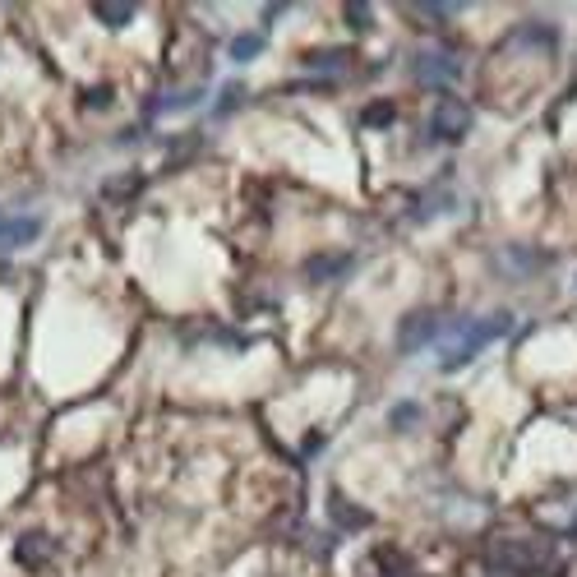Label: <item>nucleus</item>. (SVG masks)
<instances>
[{
  "instance_id": "1",
  "label": "nucleus",
  "mask_w": 577,
  "mask_h": 577,
  "mask_svg": "<svg viewBox=\"0 0 577 577\" xmlns=\"http://www.w3.org/2000/svg\"><path fill=\"white\" fill-rule=\"evenodd\" d=\"M512 328V315H494V319H485V323H471V333H462V342L452 346V356H448V369H458L462 361H471L481 352V346H490L494 338H504Z\"/></svg>"
},
{
  "instance_id": "2",
  "label": "nucleus",
  "mask_w": 577,
  "mask_h": 577,
  "mask_svg": "<svg viewBox=\"0 0 577 577\" xmlns=\"http://www.w3.org/2000/svg\"><path fill=\"white\" fill-rule=\"evenodd\" d=\"M439 333V315L435 310H411L398 328V346L402 352H421V346Z\"/></svg>"
},
{
  "instance_id": "3",
  "label": "nucleus",
  "mask_w": 577,
  "mask_h": 577,
  "mask_svg": "<svg viewBox=\"0 0 577 577\" xmlns=\"http://www.w3.org/2000/svg\"><path fill=\"white\" fill-rule=\"evenodd\" d=\"M435 130L439 139H462L471 130V111H467V102L458 97H439V107H435Z\"/></svg>"
},
{
  "instance_id": "4",
  "label": "nucleus",
  "mask_w": 577,
  "mask_h": 577,
  "mask_svg": "<svg viewBox=\"0 0 577 577\" xmlns=\"http://www.w3.org/2000/svg\"><path fill=\"white\" fill-rule=\"evenodd\" d=\"M328 512H333V522H338V527H346V531H356V527H369V512H365V508H356V504H346L338 490L328 494Z\"/></svg>"
},
{
  "instance_id": "5",
  "label": "nucleus",
  "mask_w": 577,
  "mask_h": 577,
  "mask_svg": "<svg viewBox=\"0 0 577 577\" xmlns=\"http://www.w3.org/2000/svg\"><path fill=\"white\" fill-rule=\"evenodd\" d=\"M93 14L102 19V24L120 28V24H125V19H134V5H93Z\"/></svg>"
},
{
  "instance_id": "6",
  "label": "nucleus",
  "mask_w": 577,
  "mask_h": 577,
  "mask_svg": "<svg viewBox=\"0 0 577 577\" xmlns=\"http://www.w3.org/2000/svg\"><path fill=\"white\" fill-rule=\"evenodd\" d=\"M28 236H37V217L14 222V226H5V232H0V240H5V245H24Z\"/></svg>"
},
{
  "instance_id": "7",
  "label": "nucleus",
  "mask_w": 577,
  "mask_h": 577,
  "mask_svg": "<svg viewBox=\"0 0 577 577\" xmlns=\"http://www.w3.org/2000/svg\"><path fill=\"white\" fill-rule=\"evenodd\" d=\"M47 554V541L42 535H28V541H19V559H28V564H37Z\"/></svg>"
},
{
  "instance_id": "8",
  "label": "nucleus",
  "mask_w": 577,
  "mask_h": 577,
  "mask_svg": "<svg viewBox=\"0 0 577 577\" xmlns=\"http://www.w3.org/2000/svg\"><path fill=\"white\" fill-rule=\"evenodd\" d=\"M120 194H139V176H120V180H107V199H120Z\"/></svg>"
},
{
  "instance_id": "9",
  "label": "nucleus",
  "mask_w": 577,
  "mask_h": 577,
  "mask_svg": "<svg viewBox=\"0 0 577 577\" xmlns=\"http://www.w3.org/2000/svg\"><path fill=\"white\" fill-rule=\"evenodd\" d=\"M393 120V102H375V107H365V125H388Z\"/></svg>"
},
{
  "instance_id": "10",
  "label": "nucleus",
  "mask_w": 577,
  "mask_h": 577,
  "mask_svg": "<svg viewBox=\"0 0 577 577\" xmlns=\"http://www.w3.org/2000/svg\"><path fill=\"white\" fill-rule=\"evenodd\" d=\"M259 42H263L259 33H250V37H236V42H232V56H236V60H250V56L259 51Z\"/></svg>"
},
{
  "instance_id": "11",
  "label": "nucleus",
  "mask_w": 577,
  "mask_h": 577,
  "mask_svg": "<svg viewBox=\"0 0 577 577\" xmlns=\"http://www.w3.org/2000/svg\"><path fill=\"white\" fill-rule=\"evenodd\" d=\"M346 24H352V28H369V5H346Z\"/></svg>"
},
{
  "instance_id": "12",
  "label": "nucleus",
  "mask_w": 577,
  "mask_h": 577,
  "mask_svg": "<svg viewBox=\"0 0 577 577\" xmlns=\"http://www.w3.org/2000/svg\"><path fill=\"white\" fill-rule=\"evenodd\" d=\"M310 65H315V70H319V65H323V70H328V65H342V51H323V56L315 51V56H310Z\"/></svg>"
},
{
  "instance_id": "13",
  "label": "nucleus",
  "mask_w": 577,
  "mask_h": 577,
  "mask_svg": "<svg viewBox=\"0 0 577 577\" xmlns=\"http://www.w3.org/2000/svg\"><path fill=\"white\" fill-rule=\"evenodd\" d=\"M573 531H577V522H573Z\"/></svg>"
}]
</instances>
